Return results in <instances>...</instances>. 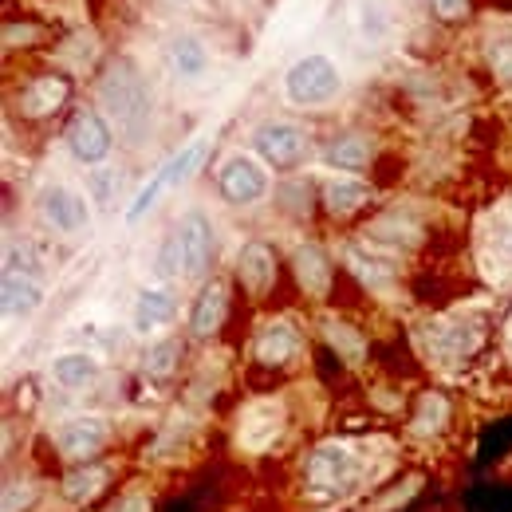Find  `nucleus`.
I'll return each mask as SVG.
<instances>
[{
	"label": "nucleus",
	"mask_w": 512,
	"mask_h": 512,
	"mask_svg": "<svg viewBox=\"0 0 512 512\" xmlns=\"http://www.w3.org/2000/svg\"><path fill=\"white\" fill-rule=\"evenodd\" d=\"M99 99L107 107V115L115 119V127L123 130V138L142 142L150 127V91L138 75V67L130 60H115L107 67L103 83H99Z\"/></svg>",
	"instance_id": "nucleus-1"
},
{
	"label": "nucleus",
	"mask_w": 512,
	"mask_h": 512,
	"mask_svg": "<svg viewBox=\"0 0 512 512\" xmlns=\"http://www.w3.org/2000/svg\"><path fill=\"white\" fill-rule=\"evenodd\" d=\"M339 87H343L339 67H335V60L320 56V52L296 60L284 75V95L296 107H323V103H331L339 95Z\"/></svg>",
	"instance_id": "nucleus-2"
},
{
	"label": "nucleus",
	"mask_w": 512,
	"mask_h": 512,
	"mask_svg": "<svg viewBox=\"0 0 512 512\" xmlns=\"http://www.w3.org/2000/svg\"><path fill=\"white\" fill-rule=\"evenodd\" d=\"M201 154H205V138H193V142H186L170 162H162L158 170H154V178L142 186V190L134 193V201H130L127 209V221L134 225V221H142L154 205H158V197L170 190V186H182L186 178H190L193 170H197V162H201Z\"/></svg>",
	"instance_id": "nucleus-3"
},
{
	"label": "nucleus",
	"mask_w": 512,
	"mask_h": 512,
	"mask_svg": "<svg viewBox=\"0 0 512 512\" xmlns=\"http://www.w3.org/2000/svg\"><path fill=\"white\" fill-rule=\"evenodd\" d=\"M253 150L256 158L272 170H292L304 154H308V134L296 123H284V119H272V123H260L253 130Z\"/></svg>",
	"instance_id": "nucleus-4"
},
{
	"label": "nucleus",
	"mask_w": 512,
	"mask_h": 512,
	"mask_svg": "<svg viewBox=\"0 0 512 512\" xmlns=\"http://www.w3.org/2000/svg\"><path fill=\"white\" fill-rule=\"evenodd\" d=\"M355 477H359V461H355L351 449H343V446H320L312 453L308 469H304V481H308V489H312L316 497H335V493H343L347 485H355Z\"/></svg>",
	"instance_id": "nucleus-5"
},
{
	"label": "nucleus",
	"mask_w": 512,
	"mask_h": 512,
	"mask_svg": "<svg viewBox=\"0 0 512 512\" xmlns=\"http://www.w3.org/2000/svg\"><path fill=\"white\" fill-rule=\"evenodd\" d=\"M217 186H221V197L233 205H256L268 193V170L253 154H229L217 174Z\"/></svg>",
	"instance_id": "nucleus-6"
},
{
	"label": "nucleus",
	"mask_w": 512,
	"mask_h": 512,
	"mask_svg": "<svg viewBox=\"0 0 512 512\" xmlns=\"http://www.w3.org/2000/svg\"><path fill=\"white\" fill-rule=\"evenodd\" d=\"M115 146V130L99 111H79L67 127V150L83 166H99Z\"/></svg>",
	"instance_id": "nucleus-7"
},
{
	"label": "nucleus",
	"mask_w": 512,
	"mask_h": 512,
	"mask_svg": "<svg viewBox=\"0 0 512 512\" xmlns=\"http://www.w3.org/2000/svg\"><path fill=\"white\" fill-rule=\"evenodd\" d=\"M40 213H44V221H48L56 233H64V237H75V233H83V229L91 225V205H87V197L79 190H71V186H48V190L40 193Z\"/></svg>",
	"instance_id": "nucleus-8"
},
{
	"label": "nucleus",
	"mask_w": 512,
	"mask_h": 512,
	"mask_svg": "<svg viewBox=\"0 0 512 512\" xmlns=\"http://www.w3.org/2000/svg\"><path fill=\"white\" fill-rule=\"evenodd\" d=\"M178 249H182V276L201 280L213 260V225L201 209H190L178 225Z\"/></svg>",
	"instance_id": "nucleus-9"
},
{
	"label": "nucleus",
	"mask_w": 512,
	"mask_h": 512,
	"mask_svg": "<svg viewBox=\"0 0 512 512\" xmlns=\"http://www.w3.org/2000/svg\"><path fill=\"white\" fill-rule=\"evenodd\" d=\"M174 312L178 308H174V296L166 288H142L138 300H134V312H130V327L138 335H154L174 320Z\"/></svg>",
	"instance_id": "nucleus-10"
},
{
	"label": "nucleus",
	"mask_w": 512,
	"mask_h": 512,
	"mask_svg": "<svg viewBox=\"0 0 512 512\" xmlns=\"http://www.w3.org/2000/svg\"><path fill=\"white\" fill-rule=\"evenodd\" d=\"M0 296H4V312L8 316H20V320L32 316V312H40V304H44V288L28 272H4Z\"/></svg>",
	"instance_id": "nucleus-11"
},
{
	"label": "nucleus",
	"mask_w": 512,
	"mask_h": 512,
	"mask_svg": "<svg viewBox=\"0 0 512 512\" xmlns=\"http://www.w3.org/2000/svg\"><path fill=\"white\" fill-rule=\"evenodd\" d=\"M103 442H107V430H103L99 418H75V422L60 426V449H64L67 457H75V461L91 457Z\"/></svg>",
	"instance_id": "nucleus-12"
},
{
	"label": "nucleus",
	"mask_w": 512,
	"mask_h": 512,
	"mask_svg": "<svg viewBox=\"0 0 512 512\" xmlns=\"http://www.w3.org/2000/svg\"><path fill=\"white\" fill-rule=\"evenodd\" d=\"M170 67L178 79L197 83L209 71V48L197 36H178V40H170Z\"/></svg>",
	"instance_id": "nucleus-13"
},
{
	"label": "nucleus",
	"mask_w": 512,
	"mask_h": 512,
	"mask_svg": "<svg viewBox=\"0 0 512 512\" xmlns=\"http://www.w3.org/2000/svg\"><path fill=\"white\" fill-rule=\"evenodd\" d=\"M52 379L64 386V390H83L99 379V363L83 351H64L52 359Z\"/></svg>",
	"instance_id": "nucleus-14"
},
{
	"label": "nucleus",
	"mask_w": 512,
	"mask_h": 512,
	"mask_svg": "<svg viewBox=\"0 0 512 512\" xmlns=\"http://www.w3.org/2000/svg\"><path fill=\"white\" fill-rule=\"evenodd\" d=\"M67 103V79L60 75H40L28 91H24V111L28 115H52Z\"/></svg>",
	"instance_id": "nucleus-15"
},
{
	"label": "nucleus",
	"mask_w": 512,
	"mask_h": 512,
	"mask_svg": "<svg viewBox=\"0 0 512 512\" xmlns=\"http://www.w3.org/2000/svg\"><path fill=\"white\" fill-rule=\"evenodd\" d=\"M241 276H245V284L256 288V292H264L272 280H276V260H272V249L268 245H245L241 249Z\"/></svg>",
	"instance_id": "nucleus-16"
},
{
	"label": "nucleus",
	"mask_w": 512,
	"mask_h": 512,
	"mask_svg": "<svg viewBox=\"0 0 512 512\" xmlns=\"http://www.w3.org/2000/svg\"><path fill=\"white\" fill-rule=\"evenodd\" d=\"M292 355H296V331H292L288 323H272V327L256 339V359H260V363L280 367V363H288Z\"/></svg>",
	"instance_id": "nucleus-17"
},
{
	"label": "nucleus",
	"mask_w": 512,
	"mask_h": 512,
	"mask_svg": "<svg viewBox=\"0 0 512 512\" xmlns=\"http://www.w3.org/2000/svg\"><path fill=\"white\" fill-rule=\"evenodd\" d=\"M221 316H225V284H209V288L197 296V304H193V312H190L193 335H209V331H217Z\"/></svg>",
	"instance_id": "nucleus-18"
},
{
	"label": "nucleus",
	"mask_w": 512,
	"mask_h": 512,
	"mask_svg": "<svg viewBox=\"0 0 512 512\" xmlns=\"http://www.w3.org/2000/svg\"><path fill=\"white\" fill-rule=\"evenodd\" d=\"M276 430H280V414L272 406H256V410H249V418L241 426V442L249 449H260L276 438Z\"/></svg>",
	"instance_id": "nucleus-19"
},
{
	"label": "nucleus",
	"mask_w": 512,
	"mask_h": 512,
	"mask_svg": "<svg viewBox=\"0 0 512 512\" xmlns=\"http://www.w3.org/2000/svg\"><path fill=\"white\" fill-rule=\"evenodd\" d=\"M323 201H327L331 213H351L367 201V186L359 178H331L327 190H323Z\"/></svg>",
	"instance_id": "nucleus-20"
},
{
	"label": "nucleus",
	"mask_w": 512,
	"mask_h": 512,
	"mask_svg": "<svg viewBox=\"0 0 512 512\" xmlns=\"http://www.w3.org/2000/svg\"><path fill=\"white\" fill-rule=\"evenodd\" d=\"M367 158H371V142L359 134H347V138L331 142V150H327V162L339 170H359V166H367Z\"/></svg>",
	"instance_id": "nucleus-21"
},
{
	"label": "nucleus",
	"mask_w": 512,
	"mask_h": 512,
	"mask_svg": "<svg viewBox=\"0 0 512 512\" xmlns=\"http://www.w3.org/2000/svg\"><path fill=\"white\" fill-rule=\"evenodd\" d=\"M296 272H300V284H304L308 292H323L327 280H331L327 260H323V253L320 249H312V245H304V249L296 253Z\"/></svg>",
	"instance_id": "nucleus-22"
},
{
	"label": "nucleus",
	"mask_w": 512,
	"mask_h": 512,
	"mask_svg": "<svg viewBox=\"0 0 512 512\" xmlns=\"http://www.w3.org/2000/svg\"><path fill=\"white\" fill-rule=\"evenodd\" d=\"M103 485H107V469L87 465V469H79V473H71V477H67L64 493H67V501H91Z\"/></svg>",
	"instance_id": "nucleus-23"
},
{
	"label": "nucleus",
	"mask_w": 512,
	"mask_h": 512,
	"mask_svg": "<svg viewBox=\"0 0 512 512\" xmlns=\"http://www.w3.org/2000/svg\"><path fill=\"white\" fill-rule=\"evenodd\" d=\"M174 359H178V343H174V339H166V343H154V347L146 351V371H154V375H166V371L174 367Z\"/></svg>",
	"instance_id": "nucleus-24"
},
{
	"label": "nucleus",
	"mask_w": 512,
	"mask_h": 512,
	"mask_svg": "<svg viewBox=\"0 0 512 512\" xmlns=\"http://www.w3.org/2000/svg\"><path fill=\"white\" fill-rule=\"evenodd\" d=\"M178 272H182V249H178V237H174L158 253V276H178Z\"/></svg>",
	"instance_id": "nucleus-25"
},
{
	"label": "nucleus",
	"mask_w": 512,
	"mask_h": 512,
	"mask_svg": "<svg viewBox=\"0 0 512 512\" xmlns=\"http://www.w3.org/2000/svg\"><path fill=\"white\" fill-rule=\"evenodd\" d=\"M489 60H493V71H497L501 79H512V44H497V48L489 52Z\"/></svg>",
	"instance_id": "nucleus-26"
},
{
	"label": "nucleus",
	"mask_w": 512,
	"mask_h": 512,
	"mask_svg": "<svg viewBox=\"0 0 512 512\" xmlns=\"http://www.w3.org/2000/svg\"><path fill=\"white\" fill-rule=\"evenodd\" d=\"M430 4H434V12L442 20H461L469 12V0H430Z\"/></svg>",
	"instance_id": "nucleus-27"
},
{
	"label": "nucleus",
	"mask_w": 512,
	"mask_h": 512,
	"mask_svg": "<svg viewBox=\"0 0 512 512\" xmlns=\"http://www.w3.org/2000/svg\"><path fill=\"white\" fill-rule=\"evenodd\" d=\"M111 512H146V501L142 497H123Z\"/></svg>",
	"instance_id": "nucleus-28"
},
{
	"label": "nucleus",
	"mask_w": 512,
	"mask_h": 512,
	"mask_svg": "<svg viewBox=\"0 0 512 512\" xmlns=\"http://www.w3.org/2000/svg\"><path fill=\"white\" fill-rule=\"evenodd\" d=\"M505 249H509V253H512V229H509V233H505Z\"/></svg>",
	"instance_id": "nucleus-29"
}]
</instances>
